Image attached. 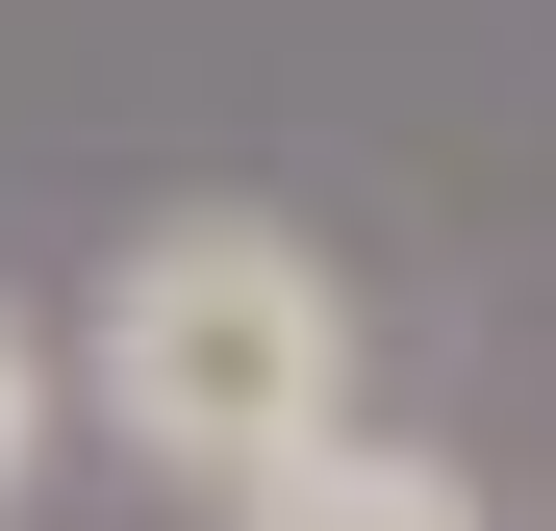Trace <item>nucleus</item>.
I'll return each instance as SVG.
<instances>
[{
	"label": "nucleus",
	"mask_w": 556,
	"mask_h": 531,
	"mask_svg": "<svg viewBox=\"0 0 556 531\" xmlns=\"http://www.w3.org/2000/svg\"><path fill=\"white\" fill-rule=\"evenodd\" d=\"M26 481H51V329L0 304V506H26Z\"/></svg>",
	"instance_id": "3"
},
{
	"label": "nucleus",
	"mask_w": 556,
	"mask_h": 531,
	"mask_svg": "<svg viewBox=\"0 0 556 531\" xmlns=\"http://www.w3.org/2000/svg\"><path fill=\"white\" fill-rule=\"evenodd\" d=\"M76 380H102V430H127L152 481L253 506L278 456H329V430H354V279H329L304 228H253V203H177V228L102 253Z\"/></svg>",
	"instance_id": "1"
},
{
	"label": "nucleus",
	"mask_w": 556,
	"mask_h": 531,
	"mask_svg": "<svg viewBox=\"0 0 556 531\" xmlns=\"http://www.w3.org/2000/svg\"><path fill=\"white\" fill-rule=\"evenodd\" d=\"M228 531H506V506L455 481L430 430H329V456H278V481H253Z\"/></svg>",
	"instance_id": "2"
}]
</instances>
